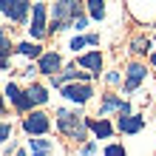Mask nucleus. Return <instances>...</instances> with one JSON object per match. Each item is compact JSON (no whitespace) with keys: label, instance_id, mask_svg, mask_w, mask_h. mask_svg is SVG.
Listing matches in <instances>:
<instances>
[{"label":"nucleus","instance_id":"29","mask_svg":"<svg viewBox=\"0 0 156 156\" xmlns=\"http://www.w3.org/2000/svg\"><path fill=\"white\" fill-rule=\"evenodd\" d=\"M0 14H3V12H0Z\"/></svg>","mask_w":156,"mask_h":156},{"label":"nucleus","instance_id":"23","mask_svg":"<svg viewBox=\"0 0 156 156\" xmlns=\"http://www.w3.org/2000/svg\"><path fill=\"white\" fill-rule=\"evenodd\" d=\"M9 136H12V125H9V122H3V119H0V142H6Z\"/></svg>","mask_w":156,"mask_h":156},{"label":"nucleus","instance_id":"17","mask_svg":"<svg viewBox=\"0 0 156 156\" xmlns=\"http://www.w3.org/2000/svg\"><path fill=\"white\" fill-rule=\"evenodd\" d=\"M85 45H99V34H80V37H74V40H71V45H68V48L71 51H82V48H85Z\"/></svg>","mask_w":156,"mask_h":156},{"label":"nucleus","instance_id":"11","mask_svg":"<svg viewBox=\"0 0 156 156\" xmlns=\"http://www.w3.org/2000/svg\"><path fill=\"white\" fill-rule=\"evenodd\" d=\"M77 66H80V68H85L91 77H99V74H102V51L97 48V51L80 54V57H77Z\"/></svg>","mask_w":156,"mask_h":156},{"label":"nucleus","instance_id":"16","mask_svg":"<svg viewBox=\"0 0 156 156\" xmlns=\"http://www.w3.org/2000/svg\"><path fill=\"white\" fill-rule=\"evenodd\" d=\"M26 94L31 97V102H34V105H45V102H48V88H45V85L31 82V85L26 88Z\"/></svg>","mask_w":156,"mask_h":156},{"label":"nucleus","instance_id":"15","mask_svg":"<svg viewBox=\"0 0 156 156\" xmlns=\"http://www.w3.org/2000/svg\"><path fill=\"white\" fill-rule=\"evenodd\" d=\"M29 151H31V156H48L54 151V142L45 139V136H31L29 139Z\"/></svg>","mask_w":156,"mask_h":156},{"label":"nucleus","instance_id":"26","mask_svg":"<svg viewBox=\"0 0 156 156\" xmlns=\"http://www.w3.org/2000/svg\"><path fill=\"white\" fill-rule=\"evenodd\" d=\"M6 116V108H3V97H0V119Z\"/></svg>","mask_w":156,"mask_h":156},{"label":"nucleus","instance_id":"5","mask_svg":"<svg viewBox=\"0 0 156 156\" xmlns=\"http://www.w3.org/2000/svg\"><path fill=\"white\" fill-rule=\"evenodd\" d=\"M23 131L29 133V136H45L51 131V119L48 114H43V111H29L23 116Z\"/></svg>","mask_w":156,"mask_h":156},{"label":"nucleus","instance_id":"6","mask_svg":"<svg viewBox=\"0 0 156 156\" xmlns=\"http://www.w3.org/2000/svg\"><path fill=\"white\" fill-rule=\"evenodd\" d=\"M60 94L68 99V102L74 105H85L91 102V97H94V88H91V82H68V85L60 88Z\"/></svg>","mask_w":156,"mask_h":156},{"label":"nucleus","instance_id":"14","mask_svg":"<svg viewBox=\"0 0 156 156\" xmlns=\"http://www.w3.org/2000/svg\"><path fill=\"white\" fill-rule=\"evenodd\" d=\"M14 51L23 54V57H29V60H40V57H43V45H40L37 40H23V43H17Z\"/></svg>","mask_w":156,"mask_h":156},{"label":"nucleus","instance_id":"9","mask_svg":"<svg viewBox=\"0 0 156 156\" xmlns=\"http://www.w3.org/2000/svg\"><path fill=\"white\" fill-rule=\"evenodd\" d=\"M6 99L14 105V111H20V114H29V111H34L31 97L26 94V91H20V88L14 85V82H9V85H6Z\"/></svg>","mask_w":156,"mask_h":156},{"label":"nucleus","instance_id":"22","mask_svg":"<svg viewBox=\"0 0 156 156\" xmlns=\"http://www.w3.org/2000/svg\"><path fill=\"white\" fill-rule=\"evenodd\" d=\"M85 26H88V17H85V14H77V17H74V23H71V29L82 31V29H85Z\"/></svg>","mask_w":156,"mask_h":156},{"label":"nucleus","instance_id":"1","mask_svg":"<svg viewBox=\"0 0 156 156\" xmlns=\"http://www.w3.org/2000/svg\"><path fill=\"white\" fill-rule=\"evenodd\" d=\"M57 131L62 136H68V139H74V142H85L88 139V125H85V119H82L80 114L74 111H68V108H60L57 111Z\"/></svg>","mask_w":156,"mask_h":156},{"label":"nucleus","instance_id":"10","mask_svg":"<svg viewBox=\"0 0 156 156\" xmlns=\"http://www.w3.org/2000/svg\"><path fill=\"white\" fill-rule=\"evenodd\" d=\"M37 71L45 77H54L57 71H62V57L57 51H43V57L37 60Z\"/></svg>","mask_w":156,"mask_h":156},{"label":"nucleus","instance_id":"27","mask_svg":"<svg viewBox=\"0 0 156 156\" xmlns=\"http://www.w3.org/2000/svg\"><path fill=\"white\" fill-rule=\"evenodd\" d=\"M148 57H151V66H156V51H151Z\"/></svg>","mask_w":156,"mask_h":156},{"label":"nucleus","instance_id":"8","mask_svg":"<svg viewBox=\"0 0 156 156\" xmlns=\"http://www.w3.org/2000/svg\"><path fill=\"white\" fill-rule=\"evenodd\" d=\"M108 114H131V102L116 94H102V102H99V116H108Z\"/></svg>","mask_w":156,"mask_h":156},{"label":"nucleus","instance_id":"3","mask_svg":"<svg viewBox=\"0 0 156 156\" xmlns=\"http://www.w3.org/2000/svg\"><path fill=\"white\" fill-rule=\"evenodd\" d=\"M0 12L12 23L26 26L29 23V12H31V0H0Z\"/></svg>","mask_w":156,"mask_h":156},{"label":"nucleus","instance_id":"19","mask_svg":"<svg viewBox=\"0 0 156 156\" xmlns=\"http://www.w3.org/2000/svg\"><path fill=\"white\" fill-rule=\"evenodd\" d=\"M12 51H14L12 37H9L6 29H0V60H9V54H12Z\"/></svg>","mask_w":156,"mask_h":156},{"label":"nucleus","instance_id":"12","mask_svg":"<svg viewBox=\"0 0 156 156\" xmlns=\"http://www.w3.org/2000/svg\"><path fill=\"white\" fill-rule=\"evenodd\" d=\"M145 128V116L142 114H122L116 122V131L119 133H139Z\"/></svg>","mask_w":156,"mask_h":156},{"label":"nucleus","instance_id":"7","mask_svg":"<svg viewBox=\"0 0 156 156\" xmlns=\"http://www.w3.org/2000/svg\"><path fill=\"white\" fill-rule=\"evenodd\" d=\"M145 77H148V68H145L142 62H128L122 91H125V94H133V91H136V88H139L142 82H145Z\"/></svg>","mask_w":156,"mask_h":156},{"label":"nucleus","instance_id":"21","mask_svg":"<svg viewBox=\"0 0 156 156\" xmlns=\"http://www.w3.org/2000/svg\"><path fill=\"white\" fill-rule=\"evenodd\" d=\"M102 156H128V151H125L122 142H111V145L102 148Z\"/></svg>","mask_w":156,"mask_h":156},{"label":"nucleus","instance_id":"28","mask_svg":"<svg viewBox=\"0 0 156 156\" xmlns=\"http://www.w3.org/2000/svg\"><path fill=\"white\" fill-rule=\"evenodd\" d=\"M14 156H26V151H17V153H14Z\"/></svg>","mask_w":156,"mask_h":156},{"label":"nucleus","instance_id":"4","mask_svg":"<svg viewBox=\"0 0 156 156\" xmlns=\"http://www.w3.org/2000/svg\"><path fill=\"white\" fill-rule=\"evenodd\" d=\"M45 17H48V9H45L43 0H37V3L31 6V23H29V34H31V40H37V43L48 34V23H45Z\"/></svg>","mask_w":156,"mask_h":156},{"label":"nucleus","instance_id":"18","mask_svg":"<svg viewBox=\"0 0 156 156\" xmlns=\"http://www.w3.org/2000/svg\"><path fill=\"white\" fill-rule=\"evenodd\" d=\"M85 6L94 20H105V0H85Z\"/></svg>","mask_w":156,"mask_h":156},{"label":"nucleus","instance_id":"25","mask_svg":"<svg viewBox=\"0 0 156 156\" xmlns=\"http://www.w3.org/2000/svg\"><path fill=\"white\" fill-rule=\"evenodd\" d=\"M119 80H122V77H119V71H108V74H105V82H108V85H116Z\"/></svg>","mask_w":156,"mask_h":156},{"label":"nucleus","instance_id":"2","mask_svg":"<svg viewBox=\"0 0 156 156\" xmlns=\"http://www.w3.org/2000/svg\"><path fill=\"white\" fill-rule=\"evenodd\" d=\"M77 14H82L80 0H57V3L51 6V26H48V34L71 29V23H74Z\"/></svg>","mask_w":156,"mask_h":156},{"label":"nucleus","instance_id":"24","mask_svg":"<svg viewBox=\"0 0 156 156\" xmlns=\"http://www.w3.org/2000/svg\"><path fill=\"white\" fill-rule=\"evenodd\" d=\"M80 153H82V156H94V153H97V142H85V145L80 148Z\"/></svg>","mask_w":156,"mask_h":156},{"label":"nucleus","instance_id":"20","mask_svg":"<svg viewBox=\"0 0 156 156\" xmlns=\"http://www.w3.org/2000/svg\"><path fill=\"white\" fill-rule=\"evenodd\" d=\"M131 51H133V54H151V40H148V37H133Z\"/></svg>","mask_w":156,"mask_h":156},{"label":"nucleus","instance_id":"13","mask_svg":"<svg viewBox=\"0 0 156 156\" xmlns=\"http://www.w3.org/2000/svg\"><path fill=\"white\" fill-rule=\"evenodd\" d=\"M85 125H88V131L94 133V139H111L114 131H116L105 116H99V119H85Z\"/></svg>","mask_w":156,"mask_h":156}]
</instances>
